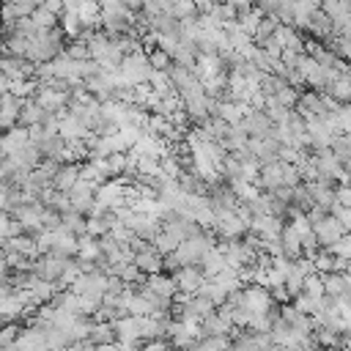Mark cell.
<instances>
[{"mask_svg":"<svg viewBox=\"0 0 351 351\" xmlns=\"http://www.w3.org/2000/svg\"><path fill=\"white\" fill-rule=\"evenodd\" d=\"M154 71H156V69L151 66V58H148L145 49H143V52H132V55H126L123 63H121V74H123V80L132 82V85L151 82Z\"/></svg>","mask_w":351,"mask_h":351,"instance_id":"obj_1","label":"cell"},{"mask_svg":"<svg viewBox=\"0 0 351 351\" xmlns=\"http://www.w3.org/2000/svg\"><path fill=\"white\" fill-rule=\"evenodd\" d=\"M241 126L250 132V137H269L271 132H274V126H277V121L266 112V107H250V112L244 115V121H241Z\"/></svg>","mask_w":351,"mask_h":351,"instance_id":"obj_2","label":"cell"},{"mask_svg":"<svg viewBox=\"0 0 351 351\" xmlns=\"http://www.w3.org/2000/svg\"><path fill=\"white\" fill-rule=\"evenodd\" d=\"M313 230H315V236H318L321 247H326V250H332V247L346 236V228H343V222H340L335 214H329L326 219L315 222V225H313Z\"/></svg>","mask_w":351,"mask_h":351,"instance_id":"obj_3","label":"cell"},{"mask_svg":"<svg viewBox=\"0 0 351 351\" xmlns=\"http://www.w3.org/2000/svg\"><path fill=\"white\" fill-rule=\"evenodd\" d=\"M307 36L315 38V41L332 38V36H337V25H335V19L324 8H313V14H310V33Z\"/></svg>","mask_w":351,"mask_h":351,"instance_id":"obj_4","label":"cell"},{"mask_svg":"<svg viewBox=\"0 0 351 351\" xmlns=\"http://www.w3.org/2000/svg\"><path fill=\"white\" fill-rule=\"evenodd\" d=\"M203 282H206V274H203V269H197V266H181V269L176 271L178 293H195V291L203 288Z\"/></svg>","mask_w":351,"mask_h":351,"instance_id":"obj_5","label":"cell"},{"mask_svg":"<svg viewBox=\"0 0 351 351\" xmlns=\"http://www.w3.org/2000/svg\"><path fill=\"white\" fill-rule=\"evenodd\" d=\"M230 329H233V321L228 315H222L219 310L203 315V321H200V335H230Z\"/></svg>","mask_w":351,"mask_h":351,"instance_id":"obj_6","label":"cell"},{"mask_svg":"<svg viewBox=\"0 0 351 351\" xmlns=\"http://www.w3.org/2000/svg\"><path fill=\"white\" fill-rule=\"evenodd\" d=\"M25 143H30V129H27V126L16 123V126L5 129V132H3V156L14 154V151L22 148Z\"/></svg>","mask_w":351,"mask_h":351,"instance_id":"obj_7","label":"cell"},{"mask_svg":"<svg viewBox=\"0 0 351 351\" xmlns=\"http://www.w3.org/2000/svg\"><path fill=\"white\" fill-rule=\"evenodd\" d=\"M41 121H44V107H41L33 96H27V99L22 101V110H19V121H16V123L33 129V126H38Z\"/></svg>","mask_w":351,"mask_h":351,"instance_id":"obj_8","label":"cell"},{"mask_svg":"<svg viewBox=\"0 0 351 351\" xmlns=\"http://www.w3.org/2000/svg\"><path fill=\"white\" fill-rule=\"evenodd\" d=\"M134 263L140 266L143 274H156V271H162V252L156 250V244H151L148 250L134 255Z\"/></svg>","mask_w":351,"mask_h":351,"instance_id":"obj_9","label":"cell"},{"mask_svg":"<svg viewBox=\"0 0 351 351\" xmlns=\"http://www.w3.org/2000/svg\"><path fill=\"white\" fill-rule=\"evenodd\" d=\"M324 288H326V293H332V296L348 293V271H340V269L326 271V274H324Z\"/></svg>","mask_w":351,"mask_h":351,"instance_id":"obj_10","label":"cell"},{"mask_svg":"<svg viewBox=\"0 0 351 351\" xmlns=\"http://www.w3.org/2000/svg\"><path fill=\"white\" fill-rule=\"evenodd\" d=\"M291 206H293L296 211H302V214H307V211L315 206V200H313V192H310L307 181H302V184H296V186L291 189Z\"/></svg>","mask_w":351,"mask_h":351,"instance_id":"obj_11","label":"cell"},{"mask_svg":"<svg viewBox=\"0 0 351 351\" xmlns=\"http://www.w3.org/2000/svg\"><path fill=\"white\" fill-rule=\"evenodd\" d=\"M63 230H69L74 236H85L88 233V217L82 211H77V208L63 211Z\"/></svg>","mask_w":351,"mask_h":351,"instance_id":"obj_12","label":"cell"},{"mask_svg":"<svg viewBox=\"0 0 351 351\" xmlns=\"http://www.w3.org/2000/svg\"><path fill=\"white\" fill-rule=\"evenodd\" d=\"M154 244H156V250L165 255V252H173V250L181 244V236H178V233H173V230H167V228H162V230H159V236L154 239Z\"/></svg>","mask_w":351,"mask_h":351,"instance_id":"obj_13","label":"cell"},{"mask_svg":"<svg viewBox=\"0 0 351 351\" xmlns=\"http://www.w3.org/2000/svg\"><path fill=\"white\" fill-rule=\"evenodd\" d=\"M33 22L38 25V27H58L60 25V14H55V11H49L47 5H38L33 14Z\"/></svg>","mask_w":351,"mask_h":351,"instance_id":"obj_14","label":"cell"},{"mask_svg":"<svg viewBox=\"0 0 351 351\" xmlns=\"http://www.w3.org/2000/svg\"><path fill=\"white\" fill-rule=\"evenodd\" d=\"M148 58H151V66H154L156 71H167L170 63H173V55H170L165 47H154V49H148Z\"/></svg>","mask_w":351,"mask_h":351,"instance_id":"obj_15","label":"cell"},{"mask_svg":"<svg viewBox=\"0 0 351 351\" xmlns=\"http://www.w3.org/2000/svg\"><path fill=\"white\" fill-rule=\"evenodd\" d=\"M277 27H280V19L271 16V14H263V19L258 22V30H255V41H261V38H266V36H274Z\"/></svg>","mask_w":351,"mask_h":351,"instance_id":"obj_16","label":"cell"},{"mask_svg":"<svg viewBox=\"0 0 351 351\" xmlns=\"http://www.w3.org/2000/svg\"><path fill=\"white\" fill-rule=\"evenodd\" d=\"M181 266H184V261L178 258V252H176V250H173V252H165V255H162V271H165V274L176 277V271H178Z\"/></svg>","mask_w":351,"mask_h":351,"instance_id":"obj_17","label":"cell"},{"mask_svg":"<svg viewBox=\"0 0 351 351\" xmlns=\"http://www.w3.org/2000/svg\"><path fill=\"white\" fill-rule=\"evenodd\" d=\"M332 214L343 222V228H346V233H351V206H343V203H337L335 208H332Z\"/></svg>","mask_w":351,"mask_h":351,"instance_id":"obj_18","label":"cell"},{"mask_svg":"<svg viewBox=\"0 0 351 351\" xmlns=\"http://www.w3.org/2000/svg\"><path fill=\"white\" fill-rule=\"evenodd\" d=\"M337 203L351 206V184H337Z\"/></svg>","mask_w":351,"mask_h":351,"instance_id":"obj_19","label":"cell"},{"mask_svg":"<svg viewBox=\"0 0 351 351\" xmlns=\"http://www.w3.org/2000/svg\"><path fill=\"white\" fill-rule=\"evenodd\" d=\"M118 3H121V5H126V8H129L134 16H137V14L143 11V3H145V0H118Z\"/></svg>","mask_w":351,"mask_h":351,"instance_id":"obj_20","label":"cell"}]
</instances>
